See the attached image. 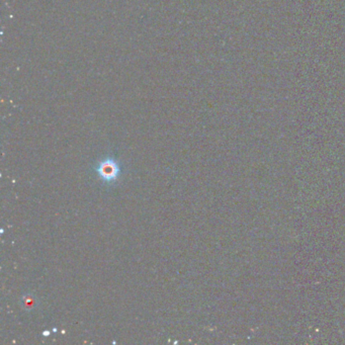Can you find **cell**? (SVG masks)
<instances>
[{
  "instance_id": "cell-1",
  "label": "cell",
  "mask_w": 345,
  "mask_h": 345,
  "mask_svg": "<svg viewBox=\"0 0 345 345\" xmlns=\"http://www.w3.org/2000/svg\"><path fill=\"white\" fill-rule=\"evenodd\" d=\"M119 166L114 160H105L100 163L98 167V173L99 176L105 180V181H112L115 180L118 177L119 174Z\"/></svg>"
}]
</instances>
